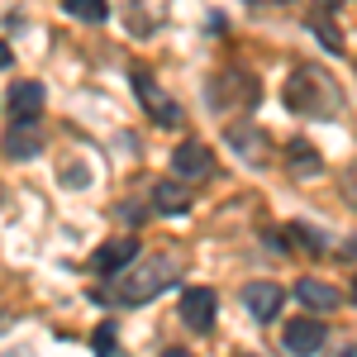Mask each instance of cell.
<instances>
[{
  "label": "cell",
  "mask_w": 357,
  "mask_h": 357,
  "mask_svg": "<svg viewBox=\"0 0 357 357\" xmlns=\"http://www.w3.org/2000/svg\"><path fill=\"white\" fill-rule=\"evenodd\" d=\"M181 267H186V262H181L176 252H143L110 291H100V301H110V305H148L153 296L172 291V281L181 276Z\"/></svg>",
  "instance_id": "6da1fadb"
},
{
  "label": "cell",
  "mask_w": 357,
  "mask_h": 357,
  "mask_svg": "<svg viewBox=\"0 0 357 357\" xmlns=\"http://www.w3.org/2000/svg\"><path fill=\"white\" fill-rule=\"evenodd\" d=\"M281 100H286V110L301 114V119H333V114L343 110V91L333 82L324 67H314V62H301L286 86H281Z\"/></svg>",
  "instance_id": "7a4b0ae2"
},
{
  "label": "cell",
  "mask_w": 357,
  "mask_h": 357,
  "mask_svg": "<svg viewBox=\"0 0 357 357\" xmlns=\"http://www.w3.org/2000/svg\"><path fill=\"white\" fill-rule=\"evenodd\" d=\"M129 82H134L138 100H143V110L153 114L158 124H167V129H172V124H181V110H176V105L167 100V91L158 86V77H153L148 67H134V72H129Z\"/></svg>",
  "instance_id": "3957f363"
},
{
  "label": "cell",
  "mask_w": 357,
  "mask_h": 357,
  "mask_svg": "<svg viewBox=\"0 0 357 357\" xmlns=\"http://www.w3.org/2000/svg\"><path fill=\"white\" fill-rule=\"evenodd\" d=\"M215 310H220V301H215V291H210V286H186V291H181V319H186V329L210 333Z\"/></svg>",
  "instance_id": "277c9868"
},
{
  "label": "cell",
  "mask_w": 357,
  "mask_h": 357,
  "mask_svg": "<svg viewBox=\"0 0 357 357\" xmlns=\"http://www.w3.org/2000/svg\"><path fill=\"white\" fill-rule=\"evenodd\" d=\"M215 105H257V77H248V72H238V67H229L224 77H215Z\"/></svg>",
  "instance_id": "5b68a950"
},
{
  "label": "cell",
  "mask_w": 357,
  "mask_h": 357,
  "mask_svg": "<svg viewBox=\"0 0 357 357\" xmlns=\"http://www.w3.org/2000/svg\"><path fill=\"white\" fill-rule=\"evenodd\" d=\"M172 172H176L181 181H200V176L215 172V153H210L205 143L186 138V143H176V153H172Z\"/></svg>",
  "instance_id": "8992f818"
},
{
  "label": "cell",
  "mask_w": 357,
  "mask_h": 357,
  "mask_svg": "<svg viewBox=\"0 0 357 357\" xmlns=\"http://www.w3.org/2000/svg\"><path fill=\"white\" fill-rule=\"evenodd\" d=\"M281 343H286V353H296V357H314L324 348V324L319 319H286Z\"/></svg>",
  "instance_id": "52a82bcc"
},
{
  "label": "cell",
  "mask_w": 357,
  "mask_h": 357,
  "mask_svg": "<svg viewBox=\"0 0 357 357\" xmlns=\"http://www.w3.org/2000/svg\"><path fill=\"white\" fill-rule=\"evenodd\" d=\"M281 301H286V291L272 286V281H252V286H243V310L257 319V324H272L276 310H281Z\"/></svg>",
  "instance_id": "ba28073f"
},
{
  "label": "cell",
  "mask_w": 357,
  "mask_h": 357,
  "mask_svg": "<svg viewBox=\"0 0 357 357\" xmlns=\"http://www.w3.org/2000/svg\"><path fill=\"white\" fill-rule=\"evenodd\" d=\"M286 172L301 176V181L324 176V158H319V148H314L310 138H291V143H286Z\"/></svg>",
  "instance_id": "9c48e42d"
},
{
  "label": "cell",
  "mask_w": 357,
  "mask_h": 357,
  "mask_svg": "<svg viewBox=\"0 0 357 357\" xmlns=\"http://www.w3.org/2000/svg\"><path fill=\"white\" fill-rule=\"evenodd\" d=\"M138 262V243L134 238H110V243L96 252V276H119Z\"/></svg>",
  "instance_id": "30bf717a"
},
{
  "label": "cell",
  "mask_w": 357,
  "mask_h": 357,
  "mask_svg": "<svg viewBox=\"0 0 357 357\" xmlns=\"http://www.w3.org/2000/svg\"><path fill=\"white\" fill-rule=\"evenodd\" d=\"M43 153V134L33 129V119H15V129H10V143H5V158H15V162H29V158H38Z\"/></svg>",
  "instance_id": "8fae6325"
},
{
  "label": "cell",
  "mask_w": 357,
  "mask_h": 357,
  "mask_svg": "<svg viewBox=\"0 0 357 357\" xmlns=\"http://www.w3.org/2000/svg\"><path fill=\"white\" fill-rule=\"evenodd\" d=\"M5 105H10V119H38V110H43V86H38V82L10 86Z\"/></svg>",
  "instance_id": "7c38bea8"
},
{
  "label": "cell",
  "mask_w": 357,
  "mask_h": 357,
  "mask_svg": "<svg viewBox=\"0 0 357 357\" xmlns=\"http://www.w3.org/2000/svg\"><path fill=\"white\" fill-rule=\"evenodd\" d=\"M296 301L310 305V310H324V314H329V310H338V301H343V296L333 291L329 281H319V276H301V281H296Z\"/></svg>",
  "instance_id": "4fadbf2b"
},
{
  "label": "cell",
  "mask_w": 357,
  "mask_h": 357,
  "mask_svg": "<svg viewBox=\"0 0 357 357\" xmlns=\"http://www.w3.org/2000/svg\"><path fill=\"white\" fill-rule=\"evenodd\" d=\"M153 205H158V215H181V210H191V186L186 181H162L153 191Z\"/></svg>",
  "instance_id": "5bb4252c"
},
{
  "label": "cell",
  "mask_w": 357,
  "mask_h": 357,
  "mask_svg": "<svg viewBox=\"0 0 357 357\" xmlns=\"http://www.w3.org/2000/svg\"><path fill=\"white\" fill-rule=\"evenodd\" d=\"M229 143H234V153H238V158H252V162H267V153H272V148L262 143L257 129H238V124L229 129Z\"/></svg>",
  "instance_id": "9a60e30c"
},
{
  "label": "cell",
  "mask_w": 357,
  "mask_h": 357,
  "mask_svg": "<svg viewBox=\"0 0 357 357\" xmlns=\"http://www.w3.org/2000/svg\"><path fill=\"white\" fill-rule=\"evenodd\" d=\"M62 10L77 15V20H86V24H100V20L110 15V0H62Z\"/></svg>",
  "instance_id": "2e32d148"
},
{
  "label": "cell",
  "mask_w": 357,
  "mask_h": 357,
  "mask_svg": "<svg viewBox=\"0 0 357 357\" xmlns=\"http://www.w3.org/2000/svg\"><path fill=\"white\" fill-rule=\"evenodd\" d=\"M314 38H319V43L329 48V53H343V33H338L329 20H314Z\"/></svg>",
  "instance_id": "e0dca14e"
},
{
  "label": "cell",
  "mask_w": 357,
  "mask_h": 357,
  "mask_svg": "<svg viewBox=\"0 0 357 357\" xmlns=\"http://www.w3.org/2000/svg\"><path fill=\"white\" fill-rule=\"evenodd\" d=\"M119 353V343H114V324H100L96 329V357H114Z\"/></svg>",
  "instance_id": "ac0fdd59"
},
{
  "label": "cell",
  "mask_w": 357,
  "mask_h": 357,
  "mask_svg": "<svg viewBox=\"0 0 357 357\" xmlns=\"http://www.w3.org/2000/svg\"><path fill=\"white\" fill-rule=\"evenodd\" d=\"M329 357H357V343H338V348H333Z\"/></svg>",
  "instance_id": "d6986e66"
},
{
  "label": "cell",
  "mask_w": 357,
  "mask_h": 357,
  "mask_svg": "<svg viewBox=\"0 0 357 357\" xmlns=\"http://www.w3.org/2000/svg\"><path fill=\"white\" fill-rule=\"evenodd\" d=\"M162 357H191V353H186V348H167Z\"/></svg>",
  "instance_id": "ffe728a7"
},
{
  "label": "cell",
  "mask_w": 357,
  "mask_h": 357,
  "mask_svg": "<svg viewBox=\"0 0 357 357\" xmlns=\"http://www.w3.org/2000/svg\"><path fill=\"white\" fill-rule=\"evenodd\" d=\"M319 5H348V0H319Z\"/></svg>",
  "instance_id": "44dd1931"
},
{
  "label": "cell",
  "mask_w": 357,
  "mask_h": 357,
  "mask_svg": "<svg viewBox=\"0 0 357 357\" xmlns=\"http://www.w3.org/2000/svg\"><path fill=\"white\" fill-rule=\"evenodd\" d=\"M353 301H357V281H353Z\"/></svg>",
  "instance_id": "7402d4cb"
},
{
  "label": "cell",
  "mask_w": 357,
  "mask_h": 357,
  "mask_svg": "<svg viewBox=\"0 0 357 357\" xmlns=\"http://www.w3.org/2000/svg\"><path fill=\"white\" fill-rule=\"evenodd\" d=\"M238 357H248V353H238Z\"/></svg>",
  "instance_id": "603a6c76"
}]
</instances>
